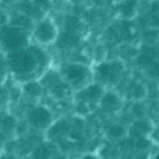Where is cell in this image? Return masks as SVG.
Here are the masks:
<instances>
[{
	"label": "cell",
	"instance_id": "obj_1",
	"mask_svg": "<svg viewBox=\"0 0 159 159\" xmlns=\"http://www.w3.org/2000/svg\"><path fill=\"white\" fill-rule=\"evenodd\" d=\"M7 57L8 69L13 77L20 82L41 78V75L48 70L50 61L43 46L31 43L22 49L10 52Z\"/></svg>",
	"mask_w": 159,
	"mask_h": 159
},
{
	"label": "cell",
	"instance_id": "obj_8",
	"mask_svg": "<svg viewBox=\"0 0 159 159\" xmlns=\"http://www.w3.org/2000/svg\"><path fill=\"white\" fill-rule=\"evenodd\" d=\"M98 105L103 110H106V112L115 113L120 109L123 103H121V98L117 92H115V91H105V93L102 95Z\"/></svg>",
	"mask_w": 159,
	"mask_h": 159
},
{
	"label": "cell",
	"instance_id": "obj_3",
	"mask_svg": "<svg viewBox=\"0 0 159 159\" xmlns=\"http://www.w3.org/2000/svg\"><path fill=\"white\" fill-rule=\"evenodd\" d=\"M60 74L64 78V81L71 87V89H81L82 87L92 82L93 70H91L88 66L81 63H64L60 67Z\"/></svg>",
	"mask_w": 159,
	"mask_h": 159
},
{
	"label": "cell",
	"instance_id": "obj_13",
	"mask_svg": "<svg viewBox=\"0 0 159 159\" xmlns=\"http://www.w3.org/2000/svg\"><path fill=\"white\" fill-rule=\"evenodd\" d=\"M8 18H10V17H8L3 10H0V28L8 24Z\"/></svg>",
	"mask_w": 159,
	"mask_h": 159
},
{
	"label": "cell",
	"instance_id": "obj_12",
	"mask_svg": "<svg viewBox=\"0 0 159 159\" xmlns=\"http://www.w3.org/2000/svg\"><path fill=\"white\" fill-rule=\"evenodd\" d=\"M148 138H151L155 144H159V126H154V129H152Z\"/></svg>",
	"mask_w": 159,
	"mask_h": 159
},
{
	"label": "cell",
	"instance_id": "obj_6",
	"mask_svg": "<svg viewBox=\"0 0 159 159\" xmlns=\"http://www.w3.org/2000/svg\"><path fill=\"white\" fill-rule=\"evenodd\" d=\"M53 121H55V117H53L52 110L43 105H34L27 112L28 126L38 131H48Z\"/></svg>",
	"mask_w": 159,
	"mask_h": 159
},
{
	"label": "cell",
	"instance_id": "obj_15",
	"mask_svg": "<svg viewBox=\"0 0 159 159\" xmlns=\"http://www.w3.org/2000/svg\"><path fill=\"white\" fill-rule=\"evenodd\" d=\"M2 78H3V74H2V69H0V82H2Z\"/></svg>",
	"mask_w": 159,
	"mask_h": 159
},
{
	"label": "cell",
	"instance_id": "obj_14",
	"mask_svg": "<svg viewBox=\"0 0 159 159\" xmlns=\"http://www.w3.org/2000/svg\"><path fill=\"white\" fill-rule=\"evenodd\" d=\"M17 2H18V0H0V3H3V4H6V6H11V4H16Z\"/></svg>",
	"mask_w": 159,
	"mask_h": 159
},
{
	"label": "cell",
	"instance_id": "obj_10",
	"mask_svg": "<svg viewBox=\"0 0 159 159\" xmlns=\"http://www.w3.org/2000/svg\"><path fill=\"white\" fill-rule=\"evenodd\" d=\"M22 95L28 96L30 99H39L43 92V85L38 78L30 80V81L22 82Z\"/></svg>",
	"mask_w": 159,
	"mask_h": 159
},
{
	"label": "cell",
	"instance_id": "obj_4",
	"mask_svg": "<svg viewBox=\"0 0 159 159\" xmlns=\"http://www.w3.org/2000/svg\"><path fill=\"white\" fill-rule=\"evenodd\" d=\"M59 27L55 20L50 17H42L36 22H34V27L31 30V41L35 42L39 46H50L59 39Z\"/></svg>",
	"mask_w": 159,
	"mask_h": 159
},
{
	"label": "cell",
	"instance_id": "obj_7",
	"mask_svg": "<svg viewBox=\"0 0 159 159\" xmlns=\"http://www.w3.org/2000/svg\"><path fill=\"white\" fill-rule=\"evenodd\" d=\"M106 91V87L102 85L101 82L95 81V82H89L88 85L82 87L81 89H78L75 92V101L82 102V103L87 105H98L101 101L102 95Z\"/></svg>",
	"mask_w": 159,
	"mask_h": 159
},
{
	"label": "cell",
	"instance_id": "obj_9",
	"mask_svg": "<svg viewBox=\"0 0 159 159\" xmlns=\"http://www.w3.org/2000/svg\"><path fill=\"white\" fill-rule=\"evenodd\" d=\"M152 129H154V124H152L148 119L138 117L137 120L133 123V126L130 127L129 134L135 135L137 138H147V137H149Z\"/></svg>",
	"mask_w": 159,
	"mask_h": 159
},
{
	"label": "cell",
	"instance_id": "obj_2",
	"mask_svg": "<svg viewBox=\"0 0 159 159\" xmlns=\"http://www.w3.org/2000/svg\"><path fill=\"white\" fill-rule=\"evenodd\" d=\"M31 43V32L16 25H4L0 28V46L7 53L22 49Z\"/></svg>",
	"mask_w": 159,
	"mask_h": 159
},
{
	"label": "cell",
	"instance_id": "obj_11",
	"mask_svg": "<svg viewBox=\"0 0 159 159\" xmlns=\"http://www.w3.org/2000/svg\"><path fill=\"white\" fill-rule=\"evenodd\" d=\"M127 129L123 126V124H112V126L107 127L106 130V137L110 138L113 141H117V140H121L127 135Z\"/></svg>",
	"mask_w": 159,
	"mask_h": 159
},
{
	"label": "cell",
	"instance_id": "obj_5",
	"mask_svg": "<svg viewBox=\"0 0 159 159\" xmlns=\"http://www.w3.org/2000/svg\"><path fill=\"white\" fill-rule=\"evenodd\" d=\"M124 63L121 60H106L99 63L93 70V78L102 85L107 87V85L117 84L121 80L124 74Z\"/></svg>",
	"mask_w": 159,
	"mask_h": 159
}]
</instances>
